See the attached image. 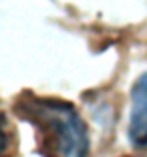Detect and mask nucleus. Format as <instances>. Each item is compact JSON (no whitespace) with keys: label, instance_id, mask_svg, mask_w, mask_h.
<instances>
[{"label":"nucleus","instance_id":"obj_1","mask_svg":"<svg viewBox=\"0 0 147 157\" xmlns=\"http://www.w3.org/2000/svg\"><path fill=\"white\" fill-rule=\"evenodd\" d=\"M14 113L37 131V147L42 157H87L89 129L75 105L51 97L22 93Z\"/></svg>","mask_w":147,"mask_h":157},{"label":"nucleus","instance_id":"obj_2","mask_svg":"<svg viewBox=\"0 0 147 157\" xmlns=\"http://www.w3.org/2000/svg\"><path fill=\"white\" fill-rule=\"evenodd\" d=\"M129 141L137 149H147V73L135 81L131 91Z\"/></svg>","mask_w":147,"mask_h":157},{"label":"nucleus","instance_id":"obj_3","mask_svg":"<svg viewBox=\"0 0 147 157\" xmlns=\"http://www.w3.org/2000/svg\"><path fill=\"white\" fill-rule=\"evenodd\" d=\"M12 129L10 123L2 113H0V157H10V143H12Z\"/></svg>","mask_w":147,"mask_h":157},{"label":"nucleus","instance_id":"obj_4","mask_svg":"<svg viewBox=\"0 0 147 157\" xmlns=\"http://www.w3.org/2000/svg\"><path fill=\"white\" fill-rule=\"evenodd\" d=\"M127 157H133V155H127ZM135 157H137V155H135Z\"/></svg>","mask_w":147,"mask_h":157}]
</instances>
